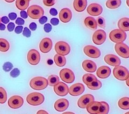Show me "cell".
<instances>
[{
  "instance_id": "cell-1",
  "label": "cell",
  "mask_w": 129,
  "mask_h": 114,
  "mask_svg": "<svg viewBox=\"0 0 129 114\" xmlns=\"http://www.w3.org/2000/svg\"><path fill=\"white\" fill-rule=\"evenodd\" d=\"M48 80L43 77H36L30 82V86L35 90L40 91L46 88L48 86Z\"/></svg>"
},
{
  "instance_id": "cell-2",
  "label": "cell",
  "mask_w": 129,
  "mask_h": 114,
  "mask_svg": "<svg viewBox=\"0 0 129 114\" xmlns=\"http://www.w3.org/2000/svg\"><path fill=\"white\" fill-rule=\"evenodd\" d=\"M109 38L113 42L122 43L126 38V34L124 31L119 29H115L110 33Z\"/></svg>"
},
{
  "instance_id": "cell-3",
  "label": "cell",
  "mask_w": 129,
  "mask_h": 114,
  "mask_svg": "<svg viewBox=\"0 0 129 114\" xmlns=\"http://www.w3.org/2000/svg\"><path fill=\"white\" fill-rule=\"evenodd\" d=\"M44 96L40 93H31L26 97L27 103L32 105H39L44 101Z\"/></svg>"
},
{
  "instance_id": "cell-4",
  "label": "cell",
  "mask_w": 129,
  "mask_h": 114,
  "mask_svg": "<svg viewBox=\"0 0 129 114\" xmlns=\"http://www.w3.org/2000/svg\"><path fill=\"white\" fill-rule=\"evenodd\" d=\"M27 15L34 19H38L44 16V11L43 8L38 5H32L27 9Z\"/></svg>"
},
{
  "instance_id": "cell-5",
  "label": "cell",
  "mask_w": 129,
  "mask_h": 114,
  "mask_svg": "<svg viewBox=\"0 0 129 114\" xmlns=\"http://www.w3.org/2000/svg\"><path fill=\"white\" fill-rule=\"evenodd\" d=\"M113 75L119 80H126L128 77L129 72L127 69L123 66L116 67L113 70Z\"/></svg>"
},
{
  "instance_id": "cell-6",
  "label": "cell",
  "mask_w": 129,
  "mask_h": 114,
  "mask_svg": "<svg viewBox=\"0 0 129 114\" xmlns=\"http://www.w3.org/2000/svg\"><path fill=\"white\" fill-rule=\"evenodd\" d=\"M54 48L56 53L62 56L67 55L71 51V47L69 44L62 41L56 42Z\"/></svg>"
},
{
  "instance_id": "cell-7",
  "label": "cell",
  "mask_w": 129,
  "mask_h": 114,
  "mask_svg": "<svg viewBox=\"0 0 129 114\" xmlns=\"http://www.w3.org/2000/svg\"><path fill=\"white\" fill-rule=\"evenodd\" d=\"M60 77L63 81L68 84L73 82L75 78L74 72L67 68L63 69L60 71Z\"/></svg>"
},
{
  "instance_id": "cell-8",
  "label": "cell",
  "mask_w": 129,
  "mask_h": 114,
  "mask_svg": "<svg viewBox=\"0 0 129 114\" xmlns=\"http://www.w3.org/2000/svg\"><path fill=\"white\" fill-rule=\"evenodd\" d=\"M115 49L119 56L124 59L129 58V47L124 43H116Z\"/></svg>"
},
{
  "instance_id": "cell-9",
  "label": "cell",
  "mask_w": 129,
  "mask_h": 114,
  "mask_svg": "<svg viewBox=\"0 0 129 114\" xmlns=\"http://www.w3.org/2000/svg\"><path fill=\"white\" fill-rule=\"evenodd\" d=\"M107 38V34L106 32L102 30H98L95 31L93 35H92V41L97 44V45H101L103 44Z\"/></svg>"
},
{
  "instance_id": "cell-10",
  "label": "cell",
  "mask_w": 129,
  "mask_h": 114,
  "mask_svg": "<svg viewBox=\"0 0 129 114\" xmlns=\"http://www.w3.org/2000/svg\"><path fill=\"white\" fill-rule=\"evenodd\" d=\"M83 51L87 56L92 59L99 58L101 54L99 48L91 45H88L84 47Z\"/></svg>"
},
{
  "instance_id": "cell-11",
  "label": "cell",
  "mask_w": 129,
  "mask_h": 114,
  "mask_svg": "<svg viewBox=\"0 0 129 114\" xmlns=\"http://www.w3.org/2000/svg\"><path fill=\"white\" fill-rule=\"evenodd\" d=\"M29 63L33 66L38 64L40 60V55L39 51L36 49H31L29 51L27 55Z\"/></svg>"
},
{
  "instance_id": "cell-12",
  "label": "cell",
  "mask_w": 129,
  "mask_h": 114,
  "mask_svg": "<svg viewBox=\"0 0 129 114\" xmlns=\"http://www.w3.org/2000/svg\"><path fill=\"white\" fill-rule=\"evenodd\" d=\"M24 103L23 97L18 95L11 96L8 100V105L13 109H18L21 107Z\"/></svg>"
},
{
  "instance_id": "cell-13",
  "label": "cell",
  "mask_w": 129,
  "mask_h": 114,
  "mask_svg": "<svg viewBox=\"0 0 129 114\" xmlns=\"http://www.w3.org/2000/svg\"><path fill=\"white\" fill-rule=\"evenodd\" d=\"M54 91L59 96H66L69 92L67 85L62 82H59L54 86Z\"/></svg>"
},
{
  "instance_id": "cell-14",
  "label": "cell",
  "mask_w": 129,
  "mask_h": 114,
  "mask_svg": "<svg viewBox=\"0 0 129 114\" xmlns=\"http://www.w3.org/2000/svg\"><path fill=\"white\" fill-rule=\"evenodd\" d=\"M102 7L98 3H91L87 8V13L90 16H99L102 13Z\"/></svg>"
},
{
  "instance_id": "cell-15",
  "label": "cell",
  "mask_w": 129,
  "mask_h": 114,
  "mask_svg": "<svg viewBox=\"0 0 129 114\" xmlns=\"http://www.w3.org/2000/svg\"><path fill=\"white\" fill-rule=\"evenodd\" d=\"M85 90L84 85L81 83H76L70 87L68 93L72 96H79L82 94Z\"/></svg>"
},
{
  "instance_id": "cell-16",
  "label": "cell",
  "mask_w": 129,
  "mask_h": 114,
  "mask_svg": "<svg viewBox=\"0 0 129 114\" xmlns=\"http://www.w3.org/2000/svg\"><path fill=\"white\" fill-rule=\"evenodd\" d=\"M95 100L94 96L90 94H87L82 96L78 102V106L82 109L86 108L88 104Z\"/></svg>"
},
{
  "instance_id": "cell-17",
  "label": "cell",
  "mask_w": 129,
  "mask_h": 114,
  "mask_svg": "<svg viewBox=\"0 0 129 114\" xmlns=\"http://www.w3.org/2000/svg\"><path fill=\"white\" fill-rule=\"evenodd\" d=\"M53 43L50 38H45L42 39L39 44L40 50L43 53H47L49 52L52 48Z\"/></svg>"
},
{
  "instance_id": "cell-18",
  "label": "cell",
  "mask_w": 129,
  "mask_h": 114,
  "mask_svg": "<svg viewBox=\"0 0 129 114\" xmlns=\"http://www.w3.org/2000/svg\"><path fill=\"white\" fill-rule=\"evenodd\" d=\"M105 62L112 67H118L121 63V61L118 56L114 54H108L104 58Z\"/></svg>"
},
{
  "instance_id": "cell-19",
  "label": "cell",
  "mask_w": 129,
  "mask_h": 114,
  "mask_svg": "<svg viewBox=\"0 0 129 114\" xmlns=\"http://www.w3.org/2000/svg\"><path fill=\"white\" fill-rule=\"evenodd\" d=\"M59 19L63 23H68L72 18V13L71 10L68 8H63L60 11Z\"/></svg>"
},
{
  "instance_id": "cell-20",
  "label": "cell",
  "mask_w": 129,
  "mask_h": 114,
  "mask_svg": "<svg viewBox=\"0 0 129 114\" xmlns=\"http://www.w3.org/2000/svg\"><path fill=\"white\" fill-rule=\"evenodd\" d=\"M69 106V102L66 99H60L56 100L54 103V108L56 111H64Z\"/></svg>"
},
{
  "instance_id": "cell-21",
  "label": "cell",
  "mask_w": 129,
  "mask_h": 114,
  "mask_svg": "<svg viewBox=\"0 0 129 114\" xmlns=\"http://www.w3.org/2000/svg\"><path fill=\"white\" fill-rule=\"evenodd\" d=\"M96 74L100 78H107L111 74V69L107 66H101L98 69Z\"/></svg>"
},
{
  "instance_id": "cell-22",
  "label": "cell",
  "mask_w": 129,
  "mask_h": 114,
  "mask_svg": "<svg viewBox=\"0 0 129 114\" xmlns=\"http://www.w3.org/2000/svg\"><path fill=\"white\" fill-rule=\"evenodd\" d=\"M82 65L84 70L88 72H94L97 69L96 63L91 60H84L82 62Z\"/></svg>"
},
{
  "instance_id": "cell-23",
  "label": "cell",
  "mask_w": 129,
  "mask_h": 114,
  "mask_svg": "<svg viewBox=\"0 0 129 114\" xmlns=\"http://www.w3.org/2000/svg\"><path fill=\"white\" fill-rule=\"evenodd\" d=\"M101 106V102L99 101H92L89 103L86 108L87 111L90 114H98Z\"/></svg>"
},
{
  "instance_id": "cell-24",
  "label": "cell",
  "mask_w": 129,
  "mask_h": 114,
  "mask_svg": "<svg viewBox=\"0 0 129 114\" xmlns=\"http://www.w3.org/2000/svg\"><path fill=\"white\" fill-rule=\"evenodd\" d=\"M87 6V0H74L73 6L78 12H82L86 9Z\"/></svg>"
},
{
  "instance_id": "cell-25",
  "label": "cell",
  "mask_w": 129,
  "mask_h": 114,
  "mask_svg": "<svg viewBox=\"0 0 129 114\" xmlns=\"http://www.w3.org/2000/svg\"><path fill=\"white\" fill-rule=\"evenodd\" d=\"M118 27L119 28V30L123 31H128L129 18L124 17L120 19L118 22Z\"/></svg>"
},
{
  "instance_id": "cell-26",
  "label": "cell",
  "mask_w": 129,
  "mask_h": 114,
  "mask_svg": "<svg viewBox=\"0 0 129 114\" xmlns=\"http://www.w3.org/2000/svg\"><path fill=\"white\" fill-rule=\"evenodd\" d=\"M84 24L87 27L91 30H95L98 26L96 20L92 17H88L84 19Z\"/></svg>"
},
{
  "instance_id": "cell-27",
  "label": "cell",
  "mask_w": 129,
  "mask_h": 114,
  "mask_svg": "<svg viewBox=\"0 0 129 114\" xmlns=\"http://www.w3.org/2000/svg\"><path fill=\"white\" fill-rule=\"evenodd\" d=\"M54 61L56 66L59 67L64 66L66 63V59L65 57L58 54L54 56Z\"/></svg>"
},
{
  "instance_id": "cell-28",
  "label": "cell",
  "mask_w": 129,
  "mask_h": 114,
  "mask_svg": "<svg viewBox=\"0 0 129 114\" xmlns=\"http://www.w3.org/2000/svg\"><path fill=\"white\" fill-rule=\"evenodd\" d=\"M29 3V0H16V6L19 10L23 11L28 8Z\"/></svg>"
},
{
  "instance_id": "cell-29",
  "label": "cell",
  "mask_w": 129,
  "mask_h": 114,
  "mask_svg": "<svg viewBox=\"0 0 129 114\" xmlns=\"http://www.w3.org/2000/svg\"><path fill=\"white\" fill-rule=\"evenodd\" d=\"M121 3V0H108L106 2V6L109 9H115L119 8Z\"/></svg>"
},
{
  "instance_id": "cell-30",
  "label": "cell",
  "mask_w": 129,
  "mask_h": 114,
  "mask_svg": "<svg viewBox=\"0 0 129 114\" xmlns=\"http://www.w3.org/2000/svg\"><path fill=\"white\" fill-rule=\"evenodd\" d=\"M119 107L123 110L129 109V97H124L119 99L118 102Z\"/></svg>"
},
{
  "instance_id": "cell-31",
  "label": "cell",
  "mask_w": 129,
  "mask_h": 114,
  "mask_svg": "<svg viewBox=\"0 0 129 114\" xmlns=\"http://www.w3.org/2000/svg\"><path fill=\"white\" fill-rule=\"evenodd\" d=\"M88 88L91 90H98L102 87V83L98 79L94 80L87 85Z\"/></svg>"
},
{
  "instance_id": "cell-32",
  "label": "cell",
  "mask_w": 129,
  "mask_h": 114,
  "mask_svg": "<svg viewBox=\"0 0 129 114\" xmlns=\"http://www.w3.org/2000/svg\"><path fill=\"white\" fill-rule=\"evenodd\" d=\"M100 102L101 106L98 114H108L110 110L109 105L108 103L104 101H101Z\"/></svg>"
},
{
  "instance_id": "cell-33",
  "label": "cell",
  "mask_w": 129,
  "mask_h": 114,
  "mask_svg": "<svg viewBox=\"0 0 129 114\" xmlns=\"http://www.w3.org/2000/svg\"><path fill=\"white\" fill-rule=\"evenodd\" d=\"M96 79H97L96 76L91 74H84L82 77L83 82L87 85H88L89 84H90L91 81Z\"/></svg>"
},
{
  "instance_id": "cell-34",
  "label": "cell",
  "mask_w": 129,
  "mask_h": 114,
  "mask_svg": "<svg viewBox=\"0 0 129 114\" xmlns=\"http://www.w3.org/2000/svg\"><path fill=\"white\" fill-rule=\"evenodd\" d=\"M9 43L7 40L0 38V51L2 52H6L9 50Z\"/></svg>"
},
{
  "instance_id": "cell-35",
  "label": "cell",
  "mask_w": 129,
  "mask_h": 114,
  "mask_svg": "<svg viewBox=\"0 0 129 114\" xmlns=\"http://www.w3.org/2000/svg\"><path fill=\"white\" fill-rule=\"evenodd\" d=\"M48 84L50 86H54L59 83V78L56 75H51L48 77Z\"/></svg>"
},
{
  "instance_id": "cell-36",
  "label": "cell",
  "mask_w": 129,
  "mask_h": 114,
  "mask_svg": "<svg viewBox=\"0 0 129 114\" xmlns=\"http://www.w3.org/2000/svg\"><path fill=\"white\" fill-rule=\"evenodd\" d=\"M7 99V92L5 88L0 87V103H5Z\"/></svg>"
},
{
  "instance_id": "cell-37",
  "label": "cell",
  "mask_w": 129,
  "mask_h": 114,
  "mask_svg": "<svg viewBox=\"0 0 129 114\" xmlns=\"http://www.w3.org/2000/svg\"><path fill=\"white\" fill-rule=\"evenodd\" d=\"M96 22L98 25L101 28H105L106 27V22H105V19L102 17H99L98 18H97L96 20Z\"/></svg>"
},
{
  "instance_id": "cell-38",
  "label": "cell",
  "mask_w": 129,
  "mask_h": 114,
  "mask_svg": "<svg viewBox=\"0 0 129 114\" xmlns=\"http://www.w3.org/2000/svg\"><path fill=\"white\" fill-rule=\"evenodd\" d=\"M13 68V65L9 62H6L3 66V70L6 72L10 71Z\"/></svg>"
},
{
  "instance_id": "cell-39",
  "label": "cell",
  "mask_w": 129,
  "mask_h": 114,
  "mask_svg": "<svg viewBox=\"0 0 129 114\" xmlns=\"http://www.w3.org/2000/svg\"><path fill=\"white\" fill-rule=\"evenodd\" d=\"M10 74L11 77H13V78H16L20 75V71L18 69L15 68L11 71Z\"/></svg>"
},
{
  "instance_id": "cell-40",
  "label": "cell",
  "mask_w": 129,
  "mask_h": 114,
  "mask_svg": "<svg viewBox=\"0 0 129 114\" xmlns=\"http://www.w3.org/2000/svg\"><path fill=\"white\" fill-rule=\"evenodd\" d=\"M44 5L47 7H51L55 3V0H43Z\"/></svg>"
},
{
  "instance_id": "cell-41",
  "label": "cell",
  "mask_w": 129,
  "mask_h": 114,
  "mask_svg": "<svg viewBox=\"0 0 129 114\" xmlns=\"http://www.w3.org/2000/svg\"><path fill=\"white\" fill-rule=\"evenodd\" d=\"M23 35L26 38H29L31 36L30 30L27 27H25L23 32Z\"/></svg>"
},
{
  "instance_id": "cell-42",
  "label": "cell",
  "mask_w": 129,
  "mask_h": 114,
  "mask_svg": "<svg viewBox=\"0 0 129 114\" xmlns=\"http://www.w3.org/2000/svg\"><path fill=\"white\" fill-rule=\"evenodd\" d=\"M52 26L50 24H45L44 27V30L46 32V33H49V32H50L52 30Z\"/></svg>"
},
{
  "instance_id": "cell-43",
  "label": "cell",
  "mask_w": 129,
  "mask_h": 114,
  "mask_svg": "<svg viewBox=\"0 0 129 114\" xmlns=\"http://www.w3.org/2000/svg\"><path fill=\"white\" fill-rule=\"evenodd\" d=\"M8 30L9 32H12L13 31L15 28V24L13 23H10L8 25Z\"/></svg>"
},
{
  "instance_id": "cell-44",
  "label": "cell",
  "mask_w": 129,
  "mask_h": 114,
  "mask_svg": "<svg viewBox=\"0 0 129 114\" xmlns=\"http://www.w3.org/2000/svg\"><path fill=\"white\" fill-rule=\"evenodd\" d=\"M23 29V27L22 26H18L16 27L15 30V33L16 34H20L21 33H22Z\"/></svg>"
},
{
  "instance_id": "cell-45",
  "label": "cell",
  "mask_w": 129,
  "mask_h": 114,
  "mask_svg": "<svg viewBox=\"0 0 129 114\" xmlns=\"http://www.w3.org/2000/svg\"><path fill=\"white\" fill-rule=\"evenodd\" d=\"M16 23L18 25H23L24 24V20L21 18H17L16 20Z\"/></svg>"
},
{
  "instance_id": "cell-46",
  "label": "cell",
  "mask_w": 129,
  "mask_h": 114,
  "mask_svg": "<svg viewBox=\"0 0 129 114\" xmlns=\"http://www.w3.org/2000/svg\"><path fill=\"white\" fill-rule=\"evenodd\" d=\"M47 21V18L46 16H43L40 18H39V22L40 24H44Z\"/></svg>"
},
{
  "instance_id": "cell-47",
  "label": "cell",
  "mask_w": 129,
  "mask_h": 114,
  "mask_svg": "<svg viewBox=\"0 0 129 114\" xmlns=\"http://www.w3.org/2000/svg\"><path fill=\"white\" fill-rule=\"evenodd\" d=\"M59 20L57 18H52L51 20V23L52 24V25H54V26H56V25H58V24H59Z\"/></svg>"
},
{
  "instance_id": "cell-48",
  "label": "cell",
  "mask_w": 129,
  "mask_h": 114,
  "mask_svg": "<svg viewBox=\"0 0 129 114\" xmlns=\"http://www.w3.org/2000/svg\"><path fill=\"white\" fill-rule=\"evenodd\" d=\"M9 18L10 20H14L15 19H16V18H17V15L15 13H12L9 14Z\"/></svg>"
},
{
  "instance_id": "cell-49",
  "label": "cell",
  "mask_w": 129,
  "mask_h": 114,
  "mask_svg": "<svg viewBox=\"0 0 129 114\" xmlns=\"http://www.w3.org/2000/svg\"><path fill=\"white\" fill-rule=\"evenodd\" d=\"M29 27L31 30L34 31L37 29V25H36V24L35 23H31L29 26Z\"/></svg>"
},
{
  "instance_id": "cell-50",
  "label": "cell",
  "mask_w": 129,
  "mask_h": 114,
  "mask_svg": "<svg viewBox=\"0 0 129 114\" xmlns=\"http://www.w3.org/2000/svg\"><path fill=\"white\" fill-rule=\"evenodd\" d=\"M50 14H51L52 16H55L57 15L58 12H57V11H56V9H54V8H52V9H51L50 10Z\"/></svg>"
},
{
  "instance_id": "cell-51",
  "label": "cell",
  "mask_w": 129,
  "mask_h": 114,
  "mask_svg": "<svg viewBox=\"0 0 129 114\" xmlns=\"http://www.w3.org/2000/svg\"><path fill=\"white\" fill-rule=\"evenodd\" d=\"M1 22L4 24H8L9 22V20L7 16H5L1 18Z\"/></svg>"
},
{
  "instance_id": "cell-52",
  "label": "cell",
  "mask_w": 129,
  "mask_h": 114,
  "mask_svg": "<svg viewBox=\"0 0 129 114\" xmlns=\"http://www.w3.org/2000/svg\"><path fill=\"white\" fill-rule=\"evenodd\" d=\"M21 17L22 18H23L24 19L27 18V16H28L26 12L25 11H24V10L21 11Z\"/></svg>"
},
{
  "instance_id": "cell-53",
  "label": "cell",
  "mask_w": 129,
  "mask_h": 114,
  "mask_svg": "<svg viewBox=\"0 0 129 114\" xmlns=\"http://www.w3.org/2000/svg\"><path fill=\"white\" fill-rule=\"evenodd\" d=\"M37 114H48V113L44 110H40L37 112Z\"/></svg>"
},
{
  "instance_id": "cell-54",
  "label": "cell",
  "mask_w": 129,
  "mask_h": 114,
  "mask_svg": "<svg viewBox=\"0 0 129 114\" xmlns=\"http://www.w3.org/2000/svg\"><path fill=\"white\" fill-rule=\"evenodd\" d=\"M6 29V26L3 24H0V30L3 31Z\"/></svg>"
},
{
  "instance_id": "cell-55",
  "label": "cell",
  "mask_w": 129,
  "mask_h": 114,
  "mask_svg": "<svg viewBox=\"0 0 129 114\" xmlns=\"http://www.w3.org/2000/svg\"><path fill=\"white\" fill-rule=\"evenodd\" d=\"M62 114H75L74 112H70V111H67V112H64L63 113H62Z\"/></svg>"
},
{
  "instance_id": "cell-56",
  "label": "cell",
  "mask_w": 129,
  "mask_h": 114,
  "mask_svg": "<svg viewBox=\"0 0 129 114\" xmlns=\"http://www.w3.org/2000/svg\"><path fill=\"white\" fill-rule=\"evenodd\" d=\"M126 84L127 86L129 87V76H128V78L126 80Z\"/></svg>"
},
{
  "instance_id": "cell-57",
  "label": "cell",
  "mask_w": 129,
  "mask_h": 114,
  "mask_svg": "<svg viewBox=\"0 0 129 114\" xmlns=\"http://www.w3.org/2000/svg\"><path fill=\"white\" fill-rule=\"evenodd\" d=\"M5 1L8 3H12L15 1V0H5Z\"/></svg>"
},
{
  "instance_id": "cell-58",
  "label": "cell",
  "mask_w": 129,
  "mask_h": 114,
  "mask_svg": "<svg viewBox=\"0 0 129 114\" xmlns=\"http://www.w3.org/2000/svg\"><path fill=\"white\" fill-rule=\"evenodd\" d=\"M126 4L127 6L129 7V0H126Z\"/></svg>"
},
{
  "instance_id": "cell-59",
  "label": "cell",
  "mask_w": 129,
  "mask_h": 114,
  "mask_svg": "<svg viewBox=\"0 0 129 114\" xmlns=\"http://www.w3.org/2000/svg\"><path fill=\"white\" fill-rule=\"evenodd\" d=\"M125 114H129V111H128V112H126V113H125Z\"/></svg>"
},
{
  "instance_id": "cell-60",
  "label": "cell",
  "mask_w": 129,
  "mask_h": 114,
  "mask_svg": "<svg viewBox=\"0 0 129 114\" xmlns=\"http://www.w3.org/2000/svg\"><path fill=\"white\" fill-rule=\"evenodd\" d=\"M1 18H0V24H1Z\"/></svg>"
},
{
  "instance_id": "cell-61",
  "label": "cell",
  "mask_w": 129,
  "mask_h": 114,
  "mask_svg": "<svg viewBox=\"0 0 129 114\" xmlns=\"http://www.w3.org/2000/svg\"><path fill=\"white\" fill-rule=\"evenodd\" d=\"M29 1H31V0H29Z\"/></svg>"
}]
</instances>
